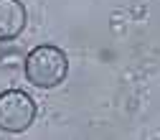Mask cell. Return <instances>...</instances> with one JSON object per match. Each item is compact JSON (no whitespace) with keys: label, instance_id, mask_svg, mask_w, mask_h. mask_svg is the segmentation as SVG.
<instances>
[{"label":"cell","instance_id":"1","mask_svg":"<svg viewBox=\"0 0 160 140\" xmlns=\"http://www.w3.org/2000/svg\"><path fill=\"white\" fill-rule=\"evenodd\" d=\"M66 74H69V59L58 46L43 44V46H36L26 56V76L33 87H41V89L58 87L66 79Z\"/></svg>","mask_w":160,"mask_h":140},{"label":"cell","instance_id":"3","mask_svg":"<svg viewBox=\"0 0 160 140\" xmlns=\"http://www.w3.org/2000/svg\"><path fill=\"white\" fill-rule=\"evenodd\" d=\"M26 28V8L21 0H0V41H13Z\"/></svg>","mask_w":160,"mask_h":140},{"label":"cell","instance_id":"2","mask_svg":"<svg viewBox=\"0 0 160 140\" xmlns=\"http://www.w3.org/2000/svg\"><path fill=\"white\" fill-rule=\"evenodd\" d=\"M36 120V102L21 89H8L0 94V130L23 132Z\"/></svg>","mask_w":160,"mask_h":140}]
</instances>
